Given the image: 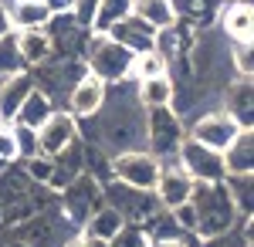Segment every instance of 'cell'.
Wrapping results in <instances>:
<instances>
[{
    "label": "cell",
    "mask_w": 254,
    "mask_h": 247,
    "mask_svg": "<svg viewBox=\"0 0 254 247\" xmlns=\"http://www.w3.org/2000/svg\"><path fill=\"white\" fill-rule=\"evenodd\" d=\"M190 207H193V237L200 241H210V237H220L227 230H234L241 220L234 213V203L227 196V186L224 180L220 183H196L193 193H190Z\"/></svg>",
    "instance_id": "obj_1"
},
{
    "label": "cell",
    "mask_w": 254,
    "mask_h": 247,
    "mask_svg": "<svg viewBox=\"0 0 254 247\" xmlns=\"http://www.w3.org/2000/svg\"><path fill=\"white\" fill-rule=\"evenodd\" d=\"M81 64L88 75H95L105 85H122L129 81V68H132V51H126L105 34H88L85 51H81Z\"/></svg>",
    "instance_id": "obj_2"
},
{
    "label": "cell",
    "mask_w": 254,
    "mask_h": 247,
    "mask_svg": "<svg viewBox=\"0 0 254 247\" xmlns=\"http://www.w3.org/2000/svg\"><path fill=\"white\" fill-rule=\"evenodd\" d=\"M159 173H163V159H156L146 149H126L109 159V176L116 183L129 186V190H139V193H153Z\"/></svg>",
    "instance_id": "obj_3"
},
{
    "label": "cell",
    "mask_w": 254,
    "mask_h": 247,
    "mask_svg": "<svg viewBox=\"0 0 254 247\" xmlns=\"http://www.w3.org/2000/svg\"><path fill=\"white\" fill-rule=\"evenodd\" d=\"M58 200V210H61V217L71 224V227L78 230L85 227V220L95 213L102 203H105V196H102V183L98 180H92L88 173H81V176H75L64 190L55 196Z\"/></svg>",
    "instance_id": "obj_4"
},
{
    "label": "cell",
    "mask_w": 254,
    "mask_h": 247,
    "mask_svg": "<svg viewBox=\"0 0 254 247\" xmlns=\"http://www.w3.org/2000/svg\"><path fill=\"white\" fill-rule=\"evenodd\" d=\"M183 139H187V125H183L180 112H173V109H149L146 112V152H153L156 159L176 156Z\"/></svg>",
    "instance_id": "obj_5"
},
{
    "label": "cell",
    "mask_w": 254,
    "mask_h": 247,
    "mask_svg": "<svg viewBox=\"0 0 254 247\" xmlns=\"http://www.w3.org/2000/svg\"><path fill=\"white\" fill-rule=\"evenodd\" d=\"M173 163L187 173L193 183H220L224 180V163H220V152L200 146L193 139H183L180 149H176Z\"/></svg>",
    "instance_id": "obj_6"
},
{
    "label": "cell",
    "mask_w": 254,
    "mask_h": 247,
    "mask_svg": "<svg viewBox=\"0 0 254 247\" xmlns=\"http://www.w3.org/2000/svg\"><path fill=\"white\" fill-rule=\"evenodd\" d=\"M237 132H244V129H237L231 115L220 112V109H210L200 119H193V125L187 129V139H193V142H200V146H207V149H214V152H224L234 142Z\"/></svg>",
    "instance_id": "obj_7"
},
{
    "label": "cell",
    "mask_w": 254,
    "mask_h": 247,
    "mask_svg": "<svg viewBox=\"0 0 254 247\" xmlns=\"http://www.w3.org/2000/svg\"><path fill=\"white\" fill-rule=\"evenodd\" d=\"M78 139H81L78 119H75V115H68L64 109H55L51 119L38 129V156L55 159L58 152H64L68 146H75Z\"/></svg>",
    "instance_id": "obj_8"
},
{
    "label": "cell",
    "mask_w": 254,
    "mask_h": 247,
    "mask_svg": "<svg viewBox=\"0 0 254 247\" xmlns=\"http://www.w3.org/2000/svg\"><path fill=\"white\" fill-rule=\"evenodd\" d=\"M105 92H109V85H105V81H98L95 75H88V71H85V75H81L78 81L68 88V95H64V105H68V109H64V112L85 122V119H92V115L102 109Z\"/></svg>",
    "instance_id": "obj_9"
},
{
    "label": "cell",
    "mask_w": 254,
    "mask_h": 247,
    "mask_svg": "<svg viewBox=\"0 0 254 247\" xmlns=\"http://www.w3.org/2000/svg\"><path fill=\"white\" fill-rule=\"evenodd\" d=\"M193 186H196V183L180 170L176 163H170V166L163 163V173H159L156 186H153V196H156V203L163 210H176V207H183V203H190Z\"/></svg>",
    "instance_id": "obj_10"
},
{
    "label": "cell",
    "mask_w": 254,
    "mask_h": 247,
    "mask_svg": "<svg viewBox=\"0 0 254 247\" xmlns=\"http://www.w3.org/2000/svg\"><path fill=\"white\" fill-rule=\"evenodd\" d=\"M217 24H220L227 44H254V7H251V0L248 3H224L220 14H217Z\"/></svg>",
    "instance_id": "obj_11"
},
{
    "label": "cell",
    "mask_w": 254,
    "mask_h": 247,
    "mask_svg": "<svg viewBox=\"0 0 254 247\" xmlns=\"http://www.w3.org/2000/svg\"><path fill=\"white\" fill-rule=\"evenodd\" d=\"M105 38H112L116 44H122L126 51H132V55H142V51H153V44H156V31L149 27V24H142L139 17H122L119 24L109 27V34Z\"/></svg>",
    "instance_id": "obj_12"
},
{
    "label": "cell",
    "mask_w": 254,
    "mask_h": 247,
    "mask_svg": "<svg viewBox=\"0 0 254 247\" xmlns=\"http://www.w3.org/2000/svg\"><path fill=\"white\" fill-rule=\"evenodd\" d=\"M220 112L231 115L237 129H251L254 132V85H251V78H234V85L224 95V109Z\"/></svg>",
    "instance_id": "obj_13"
},
{
    "label": "cell",
    "mask_w": 254,
    "mask_h": 247,
    "mask_svg": "<svg viewBox=\"0 0 254 247\" xmlns=\"http://www.w3.org/2000/svg\"><path fill=\"white\" fill-rule=\"evenodd\" d=\"M173 7L176 24L190 27V31H210L217 24V14H220V3L217 0H170Z\"/></svg>",
    "instance_id": "obj_14"
},
{
    "label": "cell",
    "mask_w": 254,
    "mask_h": 247,
    "mask_svg": "<svg viewBox=\"0 0 254 247\" xmlns=\"http://www.w3.org/2000/svg\"><path fill=\"white\" fill-rule=\"evenodd\" d=\"M14 48H17V58H20V64H24V71H38V68H44L55 58L51 38L44 31H17L14 34Z\"/></svg>",
    "instance_id": "obj_15"
},
{
    "label": "cell",
    "mask_w": 254,
    "mask_h": 247,
    "mask_svg": "<svg viewBox=\"0 0 254 247\" xmlns=\"http://www.w3.org/2000/svg\"><path fill=\"white\" fill-rule=\"evenodd\" d=\"M34 92V75L31 71H17V75H7L0 81V122L10 125L17 119V109L24 105V98Z\"/></svg>",
    "instance_id": "obj_16"
},
{
    "label": "cell",
    "mask_w": 254,
    "mask_h": 247,
    "mask_svg": "<svg viewBox=\"0 0 254 247\" xmlns=\"http://www.w3.org/2000/svg\"><path fill=\"white\" fill-rule=\"evenodd\" d=\"M220 163H224V176H254V132L234 135V142L220 152Z\"/></svg>",
    "instance_id": "obj_17"
},
{
    "label": "cell",
    "mask_w": 254,
    "mask_h": 247,
    "mask_svg": "<svg viewBox=\"0 0 254 247\" xmlns=\"http://www.w3.org/2000/svg\"><path fill=\"white\" fill-rule=\"evenodd\" d=\"M136 98L139 105L149 112V109H173L176 105V85L170 75L159 78H146V81H136Z\"/></svg>",
    "instance_id": "obj_18"
},
{
    "label": "cell",
    "mask_w": 254,
    "mask_h": 247,
    "mask_svg": "<svg viewBox=\"0 0 254 247\" xmlns=\"http://www.w3.org/2000/svg\"><path fill=\"white\" fill-rule=\"evenodd\" d=\"M48 7L41 0H20V3H7V20H10V31H44L48 24Z\"/></svg>",
    "instance_id": "obj_19"
},
{
    "label": "cell",
    "mask_w": 254,
    "mask_h": 247,
    "mask_svg": "<svg viewBox=\"0 0 254 247\" xmlns=\"http://www.w3.org/2000/svg\"><path fill=\"white\" fill-rule=\"evenodd\" d=\"M126 227V220H122V213L119 210H112L109 203H102V207L85 220V227H81V234L88 237V241H102V244H109L112 237H116L119 230Z\"/></svg>",
    "instance_id": "obj_20"
},
{
    "label": "cell",
    "mask_w": 254,
    "mask_h": 247,
    "mask_svg": "<svg viewBox=\"0 0 254 247\" xmlns=\"http://www.w3.org/2000/svg\"><path fill=\"white\" fill-rule=\"evenodd\" d=\"M55 109H58V102H51L41 88H34L31 95L24 98V105L17 109V119H14V122H17V125H27V129H34V132H38L41 125L51 119Z\"/></svg>",
    "instance_id": "obj_21"
},
{
    "label": "cell",
    "mask_w": 254,
    "mask_h": 247,
    "mask_svg": "<svg viewBox=\"0 0 254 247\" xmlns=\"http://www.w3.org/2000/svg\"><path fill=\"white\" fill-rule=\"evenodd\" d=\"M237 220H254V176H224Z\"/></svg>",
    "instance_id": "obj_22"
},
{
    "label": "cell",
    "mask_w": 254,
    "mask_h": 247,
    "mask_svg": "<svg viewBox=\"0 0 254 247\" xmlns=\"http://www.w3.org/2000/svg\"><path fill=\"white\" fill-rule=\"evenodd\" d=\"M132 17L149 24L153 31H166L170 24H176L170 0H132Z\"/></svg>",
    "instance_id": "obj_23"
},
{
    "label": "cell",
    "mask_w": 254,
    "mask_h": 247,
    "mask_svg": "<svg viewBox=\"0 0 254 247\" xmlns=\"http://www.w3.org/2000/svg\"><path fill=\"white\" fill-rule=\"evenodd\" d=\"M159 75H170L166 61L156 48L153 51H142V55H132V68H129V81H146V78H159Z\"/></svg>",
    "instance_id": "obj_24"
},
{
    "label": "cell",
    "mask_w": 254,
    "mask_h": 247,
    "mask_svg": "<svg viewBox=\"0 0 254 247\" xmlns=\"http://www.w3.org/2000/svg\"><path fill=\"white\" fill-rule=\"evenodd\" d=\"M132 14V0H98V17L92 34H109V27Z\"/></svg>",
    "instance_id": "obj_25"
},
{
    "label": "cell",
    "mask_w": 254,
    "mask_h": 247,
    "mask_svg": "<svg viewBox=\"0 0 254 247\" xmlns=\"http://www.w3.org/2000/svg\"><path fill=\"white\" fill-rule=\"evenodd\" d=\"M254 244V220H241L234 230L210 237V241H200V247H251Z\"/></svg>",
    "instance_id": "obj_26"
},
{
    "label": "cell",
    "mask_w": 254,
    "mask_h": 247,
    "mask_svg": "<svg viewBox=\"0 0 254 247\" xmlns=\"http://www.w3.org/2000/svg\"><path fill=\"white\" fill-rule=\"evenodd\" d=\"M10 132H14V146H17V163H27L38 156V132L34 129L10 122Z\"/></svg>",
    "instance_id": "obj_27"
},
{
    "label": "cell",
    "mask_w": 254,
    "mask_h": 247,
    "mask_svg": "<svg viewBox=\"0 0 254 247\" xmlns=\"http://www.w3.org/2000/svg\"><path fill=\"white\" fill-rule=\"evenodd\" d=\"M24 176L34 183V186H48L51 183V173H55V163L48 159V156H34V159H27V163H17Z\"/></svg>",
    "instance_id": "obj_28"
},
{
    "label": "cell",
    "mask_w": 254,
    "mask_h": 247,
    "mask_svg": "<svg viewBox=\"0 0 254 247\" xmlns=\"http://www.w3.org/2000/svg\"><path fill=\"white\" fill-rule=\"evenodd\" d=\"M95 17H98V0H71V20H75L78 31L92 34Z\"/></svg>",
    "instance_id": "obj_29"
},
{
    "label": "cell",
    "mask_w": 254,
    "mask_h": 247,
    "mask_svg": "<svg viewBox=\"0 0 254 247\" xmlns=\"http://www.w3.org/2000/svg\"><path fill=\"white\" fill-rule=\"evenodd\" d=\"M17 71H24V64H20L17 48H14V34H3L0 38V81L7 75H17Z\"/></svg>",
    "instance_id": "obj_30"
},
{
    "label": "cell",
    "mask_w": 254,
    "mask_h": 247,
    "mask_svg": "<svg viewBox=\"0 0 254 247\" xmlns=\"http://www.w3.org/2000/svg\"><path fill=\"white\" fill-rule=\"evenodd\" d=\"M227 55H231V64H234V75L237 78H251L254 75L251 44H227Z\"/></svg>",
    "instance_id": "obj_31"
},
{
    "label": "cell",
    "mask_w": 254,
    "mask_h": 247,
    "mask_svg": "<svg viewBox=\"0 0 254 247\" xmlns=\"http://www.w3.org/2000/svg\"><path fill=\"white\" fill-rule=\"evenodd\" d=\"M109 247H149V237H146V230H142V227L126 224V227L109 241Z\"/></svg>",
    "instance_id": "obj_32"
},
{
    "label": "cell",
    "mask_w": 254,
    "mask_h": 247,
    "mask_svg": "<svg viewBox=\"0 0 254 247\" xmlns=\"http://www.w3.org/2000/svg\"><path fill=\"white\" fill-rule=\"evenodd\" d=\"M0 163H7V166H14V163H17L14 132H10V125H3V122H0Z\"/></svg>",
    "instance_id": "obj_33"
},
{
    "label": "cell",
    "mask_w": 254,
    "mask_h": 247,
    "mask_svg": "<svg viewBox=\"0 0 254 247\" xmlns=\"http://www.w3.org/2000/svg\"><path fill=\"white\" fill-rule=\"evenodd\" d=\"M153 247H200V237L187 234V237H176V241H163V244H153Z\"/></svg>",
    "instance_id": "obj_34"
},
{
    "label": "cell",
    "mask_w": 254,
    "mask_h": 247,
    "mask_svg": "<svg viewBox=\"0 0 254 247\" xmlns=\"http://www.w3.org/2000/svg\"><path fill=\"white\" fill-rule=\"evenodd\" d=\"M48 14H71V0H41Z\"/></svg>",
    "instance_id": "obj_35"
},
{
    "label": "cell",
    "mask_w": 254,
    "mask_h": 247,
    "mask_svg": "<svg viewBox=\"0 0 254 247\" xmlns=\"http://www.w3.org/2000/svg\"><path fill=\"white\" fill-rule=\"evenodd\" d=\"M3 34H14V31H10V20H7V3L0 0V38Z\"/></svg>",
    "instance_id": "obj_36"
},
{
    "label": "cell",
    "mask_w": 254,
    "mask_h": 247,
    "mask_svg": "<svg viewBox=\"0 0 254 247\" xmlns=\"http://www.w3.org/2000/svg\"><path fill=\"white\" fill-rule=\"evenodd\" d=\"M61 247H88V237H85V234L78 230V234H71V237H68V241H64Z\"/></svg>",
    "instance_id": "obj_37"
},
{
    "label": "cell",
    "mask_w": 254,
    "mask_h": 247,
    "mask_svg": "<svg viewBox=\"0 0 254 247\" xmlns=\"http://www.w3.org/2000/svg\"><path fill=\"white\" fill-rule=\"evenodd\" d=\"M7 247H27L24 241H17V237H7Z\"/></svg>",
    "instance_id": "obj_38"
},
{
    "label": "cell",
    "mask_w": 254,
    "mask_h": 247,
    "mask_svg": "<svg viewBox=\"0 0 254 247\" xmlns=\"http://www.w3.org/2000/svg\"><path fill=\"white\" fill-rule=\"evenodd\" d=\"M217 3L224 7V3H248V0H217Z\"/></svg>",
    "instance_id": "obj_39"
},
{
    "label": "cell",
    "mask_w": 254,
    "mask_h": 247,
    "mask_svg": "<svg viewBox=\"0 0 254 247\" xmlns=\"http://www.w3.org/2000/svg\"><path fill=\"white\" fill-rule=\"evenodd\" d=\"M0 247H7V234L3 230H0Z\"/></svg>",
    "instance_id": "obj_40"
},
{
    "label": "cell",
    "mask_w": 254,
    "mask_h": 247,
    "mask_svg": "<svg viewBox=\"0 0 254 247\" xmlns=\"http://www.w3.org/2000/svg\"><path fill=\"white\" fill-rule=\"evenodd\" d=\"M3 3H20V0H3Z\"/></svg>",
    "instance_id": "obj_41"
}]
</instances>
